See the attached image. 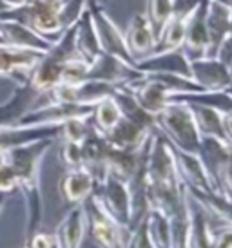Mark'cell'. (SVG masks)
<instances>
[{"instance_id": "23", "label": "cell", "mask_w": 232, "mask_h": 248, "mask_svg": "<svg viewBox=\"0 0 232 248\" xmlns=\"http://www.w3.org/2000/svg\"><path fill=\"white\" fill-rule=\"evenodd\" d=\"M113 98H115V102L118 104V107H120L122 118L129 120L133 124L140 125V127H145V129H149V131H154V116L149 114L145 109H142V105L138 104L136 98L133 96V93L127 89L125 83L115 85Z\"/></svg>"}, {"instance_id": "13", "label": "cell", "mask_w": 232, "mask_h": 248, "mask_svg": "<svg viewBox=\"0 0 232 248\" xmlns=\"http://www.w3.org/2000/svg\"><path fill=\"white\" fill-rule=\"evenodd\" d=\"M227 2H231V0H227ZM207 4H209V0L199 2L198 7L189 16L187 28H185V38L182 51H183L189 60L207 56V49H209V35H207V24H205Z\"/></svg>"}, {"instance_id": "26", "label": "cell", "mask_w": 232, "mask_h": 248, "mask_svg": "<svg viewBox=\"0 0 232 248\" xmlns=\"http://www.w3.org/2000/svg\"><path fill=\"white\" fill-rule=\"evenodd\" d=\"M140 154H142V149L140 151H123V149H116L111 145L109 154H107L109 172L127 181L134 174L138 163H140Z\"/></svg>"}, {"instance_id": "6", "label": "cell", "mask_w": 232, "mask_h": 248, "mask_svg": "<svg viewBox=\"0 0 232 248\" xmlns=\"http://www.w3.org/2000/svg\"><path fill=\"white\" fill-rule=\"evenodd\" d=\"M95 105L83 104H48L31 109L15 124V127H42L62 125L71 118H87L93 114Z\"/></svg>"}, {"instance_id": "24", "label": "cell", "mask_w": 232, "mask_h": 248, "mask_svg": "<svg viewBox=\"0 0 232 248\" xmlns=\"http://www.w3.org/2000/svg\"><path fill=\"white\" fill-rule=\"evenodd\" d=\"M75 46H76V55L89 63L102 53L100 44H98V36H96L95 24H93V18L89 15L87 7L83 9L80 18L76 20Z\"/></svg>"}, {"instance_id": "12", "label": "cell", "mask_w": 232, "mask_h": 248, "mask_svg": "<svg viewBox=\"0 0 232 248\" xmlns=\"http://www.w3.org/2000/svg\"><path fill=\"white\" fill-rule=\"evenodd\" d=\"M138 71L144 75H178L191 78V69H189V58L185 56L182 49L174 51H165V53H154L138 60L134 63Z\"/></svg>"}, {"instance_id": "32", "label": "cell", "mask_w": 232, "mask_h": 248, "mask_svg": "<svg viewBox=\"0 0 232 248\" xmlns=\"http://www.w3.org/2000/svg\"><path fill=\"white\" fill-rule=\"evenodd\" d=\"M87 0H62L58 4V20H60L62 29H67L69 26L76 24L80 15L85 9Z\"/></svg>"}, {"instance_id": "14", "label": "cell", "mask_w": 232, "mask_h": 248, "mask_svg": "<svg viewBox=\"0 0 232 248\" xmlns=\"http://www.w3.org/2000/svg\"><path fill=\"white\" fill-rule=\"evenodd\" d=\"M187 105L192 110L199 136H211V138H218L231 143V112H223L207 105Z\"/></svg>"}, {"instance_id": "34", "label": "cell", "mask_w": 232, "mask_h": 248, "mask_svg": "<svg viewBox=\"0 0 232 248\" xmlns=\"http://www.w3.org/2000/svg\"><path fill=\"white\" fill-rule=\"evenodd\" d=\"M127 248H154L152 243H150L149 232H147V221H145V217L131 230Z\"/></svg>"}, {"instance_id": "31", "label": "cell", "mask_w": 232, "mask_h": 248, "mask_svg": "<svg viewBox=\"0 0 232 248\" xmlns=\"http://www.w3.org/2000/svg\"><path fill=\"white\" fill-rule=\"evenodd\" d=\"M89 69V62H85L80 56H75L62 65V73H60V83H67V85H73V83H82L85 82V76H87Z\"/></svg>"}, {"instance_id": "15", "label": "cell", "mask_w": 232, "mask_h": 248, "mask_svg": "<svg viewBox=\"0 0 232 248\" xmlns=\"http://www.w3.org/2000/svg\"><path fill=\"white\" fill-rule=\"evenodd\" d=\"M42 93L34 91L28 82L18 83L13 94L7 98V102L0 105V127H15L26 112L36 107Z\"/></svg>"}, {"instance_id": "22", "label": "cell", "mask_w": 232, "mask_h": 248, "mask_svg": "<svg viewBox=\"0 0 232 248\" xmlns=\"http://www.w3.org/2000/svg\"><path fill=\"white\" fill-rule=\"evenodd\" d=\"M60 125L42 127H0V151H9L17 145H24L34 140L58 138Z\"/></svg>"}, {"instance_id": "1", "label": "cell", "mask_w": 232, "mask_h": 248, "mask_svg": "<svg viewBox=\"0 0 232 248\" xmlns=\"http://www.w3.org/2000/svg\"><path fill=\"white\" fill-rule=\"evenodd\" d=\"M53 141L55 138L34 140L6 151V159L13 167L15 176H17V188L20 190L24 208H26L24 239H29L42 223L44 205H42L40 188V165L44 156L53 147Z\"/></svg>"}, {"instance_id": "39", "label": "cell", "mask_w": 232, "mask_h": 248, "mask_svg": "<svg viewBox=\"0 0 232 248\" xmlns=\"http://www.w3.org/2000/svg\"><path fill=\"white\" fill-rule=\"evenodd\" d=\"M0 46H6V42H4V38H2V35H0Z\"/></svg>"}, {"instance_id": "28", "label": "cell", "mask_w": 232, "mask_h": 248, "mask_svg": "<svg viewBox=\"0 0 232 248\" xmlns=\"http://www.w3.org/2000/svg\"><path fill=\"white\" fill-rule=\"evenodd\" d=\"M147 232L154 248H171V227L169 217L158 210H149L145 216Z\"/></svg>"}, {"instance_id": "37", "label": "cell", "mask_w": 232, "mask_h": 248, "mask_svg": "<svg viewBox=\"0 0 232 248\" xmlns=\"http://www.w3.org/2000/svg\"><path fill=\"white\" fill-rule=\"evenodd\" d=\"M6 203H7V194L0 192V214H2V210L6 207Z\"/></svg>"}, {"instance_id": "18", "label": "cell", "mask_w": 232, "mask_h": 248, "mask_svg": "<svg viewBox=\"0 0 232 248\" xmlns=\"http://www.w3.org/2000/svg\"><path fill=\"white\" fill-rule=\"evenodd\" d=\"M0 35L6 42V46H11V47L31 49V51H38V53H46L51 47V42L48 38L34 33L33 29H29L20 22L0 20Z\"/></svg>"}, {"instance_id": "3", "label": "cell", "mask_w": 232, "mask_h": 248, "mask_svg": "<svg viewBox=\"0 0 232 248\" xmlns=\"http://www.w3.org/2000/svg\"><path fill=\"white\" fill-rule=\"evenodd\" d=\"M82 205L83 212H85V221H87V234L98 247L127 248L131 228L113 219V216L103 208L102 201L98 200L95 192L91 194Z\"/></svg>"}, {"instance_id": "35", "label": "cell", "mask_w": 232, "mask_h": 248, "mask_svg": "<svg viewBox=\"0 0 232 248\" xmlns=\"http://www.w3.org/2000/svg\"><path fill=\"white\" fill-rule=\"evenodd\" d=\"M17 188V176H15L13 167L9 165V161L4 159L0 161V192L9 194Z\"/></svg>"}, {"instance_id": "5", "label": "cell", "mask_w": 232, "mask_h": 248, "mask_svg": "<svg viewBox=\"0 0 232 248\" xmlns=\"http://www.w3.org/2000/svg\"><path fill=\"white\" fill-rule=\"evenodd\" d=\"M85 7H87L89 15L93 18V24H95L100 49H102L103 53L116 56L122 62L129 63V65L134 67L136 62H134V58H133V55L127 49L125 35L116 26V22L111 18V15L107 13V7L103 6L102 2H98V0H87Z\"/></svg>"}, {"instance_id": "33", "label": "cell", "mask_w": 232, "mask_h": 248, "mask_svg": "<svg viewBox=\"0 0 232 248\" xmlns=\"http://www.w3.org/2000/svg\"><path fill=\"white\" fill-rule=\"evenodd\" d=\"M60 161L67 169H80V167H83L80 143H76V141H62Z\"/></svg>"}, {"instance_id": "17", "label": "cell", "mask_w": 232, "mask_h": 248, "mask_svg": "<svg viewBox=\"0 0 232 248\" xmlns=\"http://www.w3.org/2000/svg\"><path fill=\"white\" fill-rule=\"evenodd\" d=\"M172 154H174V163H176L178 176H180V179L185 183L187 188L214 192V188H212L211 181H209V176L205 172V169H203V165H201V161H199L198 154L178 151L174 147H172Z\"/></svg>"}, {"instance_id": "41", "label": "cell", "mask_w": 232, "mask_h": 248, "mask_svg": "<svg viewBox=\"0 0 232 248\" xmlns=\"http://www.w3.org/2000/svg\"><path fill=\"white\" fill-rule=\"evenodd\" d=\"M26 248H28V247H26Z\"/></svg>"}, {"instance_id": "11", "label": "cell", "mask_w": 232, "mask_h": 248, "mask_svg": "<svg viewBox=\"0 0 232 248\" xmlns=\"http://www.w3.org/2000/svg\"><path fill=\"white\" fill-rule=\"evenodd\" d=\"M44 53L31 49H18L0 46V78H11L17 83L26 82L29 71L42 58Z\"/></svg>"}, {"instance_id": "10", "label": "cell", "mask_w": 232, "mask_h": 248, "mask_svg": "<svg viewBox=\"0 0 232 248\" xmlns=\"http://www.w3.org/2000/svg\"><path fill=\"white\" fill-rule=\"evenodd\" d=\"M231 13V2H227V0H209V4H207V15H205L207 35H209L207 56H211V58H216L221 44L232 36Z\"/></svg>"}, {"instance_id": "21", "label": "cell", "mask_w": 232, "mask_h": 248, "mask_svg": "<svg viewBox=\"0 0 232 248\" xmlns=\"http://www.w3.org/2000/svg\"><path fill=\"white\" fill-rule=\"evenodd\" d=\"M152 131L140 127V125L133 124L125 118H120V122L111 129L109 132L103 134V138L109 141V145L116 149H123V151H140L145 145L149 134Z\"/></svg>"}, {"instance_id": "30", "label": "cell", "mask_w": 232, "mask_h": 248, "mask_svg": "<svg viewBox=\"0 0 232 248\" xmlns=\"http://www.w3.org/2000/svg\"><path fill=\"white\" fill-rule=\"evenodd\" d=\"M172 13V0H147V18L154 29V35L158 36L160 29Z\"/></svg>"}, {"instance_id": "38", "label": "cell", "mask_w": 232, "mask_h": 248, "mask_svg": "<svg viewBox=\"0 0 232 248\" xmlns=\"http://www.w3.org/2000/svg\"><path fill=\"white\" fill-rule=\"evenodd\" d=\"M6 159V151H0V161H4Z\"/></svg>"}, {"instance_id": "29", "label": "cell", "mask_w": 232, "mask_h": 248, "mask_svg": "<svg viewBox=\"0 0 232 248\" xmlns=\"http://www.w3.org/2000/svg\"><path fill=\"white\" fill-rule=\"evenodd\" d=\"M91 127V116L87 118H71L67 122H64L60 125V132H58V138L62 141H76L80 143L89 132Z\"/></svg>"}, {"instance_id": "8", "label": "cell", "mask_w": 232, "mask_h": 248, "mask_svg": "<svg viewBox=\"0 0 232 248\" xmlns=\"http://www.w3.org/2000/svg\"><path fill=\"white\" fill-rule=\"evenodd\" d=\"M144 73L138 71L129 63L122 62L120 58H116L107 53H100L93 62L89 63L87 76L85 80H95V82H103L109 85H122V83H131L142 80Z\"/></svg>"}, {"instance_id": "9", "label": "cell", "mask_w": 232, "mask_h": 248, "mask_svg": "<svg viewBox=\"0 0 232 248\" xmlns=\"http://www.w3.org/2000/svg\"><path fill=\"white\" fill-rule=\"evenodd\" d=\"M191 80L203 91H231V65L219 58L201 56L189 60Z\"/></svg>"}, {"instance_id": "40", "label": "cell", "mask_w": 232, "mask_h": 248, "mask_svg": "<svg viewBox=\"0 0 232 248\" xmlns=\"http://www.w3.org/2000/svg\"><path fill=\"white\" fill-rule=\"evenodd\" d=\"M55 2H62V0H55Z\"/></svg>"}, {"instance_id": "2", "label": "cell", "mask_w": 232, "mask_h": 248, "mask_svg": "<svg viewBox=\"0 0 232 248\" xmlns=\"http://www.w3.org/2000/svg\"><path fill=\"white\" fill-rule=\"evenodd\" d=\"M154 129L178 151L196 154L199 147V136L192 110L187 104H167L158 114H154Z\"/></svg>"}, {"instance_id": "20", "label": "cell", "mask_w": 232, "mask_h": 248, "mask_svg": "<svg viewBox=\"0 0 232 248\" xmlns=\"http://www.w3.org/2000/svg\"><path fill=\"white\" fill-rule=\"evenodd\" d=\"M85 234H87V221H85L83 205L82 203L73 205L55 232L58 245L60 248H82Z\"/></svg>"}, {"instance_id": "4", "label": "cell", "mask_w": 232, "mask_h": 248, "mask_svg": "<svg viewBox=\"0 0 232 248\" xmlns=\"http://www.w3.org/2000/svg\"><path fill=\"white\" fill-rule=\"evenodd\" d=\"M196 154L214 192L231 200V143L211 136H201Z\"/></svg>"}, {"instance_id": "36", "label": "cell", "mask_w": 232, "mask_h": 248, "mask_svg": "<svg viewBox=\"0 0 232 248\" xmlns=\"http://www.w3.org/2000/svg\"><path fill=\"white\" fill-rule=\"evenodd\" d=\"M212 248H232V232L231 228H225V230H219L216 234V239H214V245Z\"/></svg>"}, {"instance_id": "25", "label": "cell", "mask_w": 232, "mask_h": 248, "mask_svg": "<svg viewBox=\"0 0 232 248\" xmlns=\"http://www.w3.org/2000/svg\"><path fill=\"white\" fill-rule=\"evenodd\" d=\"M216 234L207 221L205 214L191 201V234H189V248H212Z\"/></svg>"}, {"instance_id": "27", "label": "cell", "mask_w": 232, "mask_h": 248, "mask_svg": "<svg viewBox=\"0 0 232 248\" xmlns=\"http://www.w3.org/2000/svg\"><path fill=\"white\" fill-rule=\"evenodd\" d=\"M120 118H122L120 107L115 102L113 94H109V96L102 98L100 102L95 104V109H93V114H91V122H93L96 131L105 134L120 122Z\"/></svg>"}, {"instance_id": "16", "label": "cell", "mask_w": 232, "mask_h": 248, "mask_svg": "<svg viewBox=\"0 0 232 248\" xmlns=\"http://www.w3.org/2000/svg\"><path fill=\"white\" fill-rule=\"evenodd\" d=\"M125 42L134 62L152 55L156 46V35L145 13H136L131 18L127 33H125Z\"/></svg>"}, {"instance_id": "7", "label": "cell", "mask_w": 232, "mask_h": 248, "mask_svg": "<svg viewBox=\"0 0 232 248\" xmlns=\"http://www.w3.org/2000/svg\"><path fill=\"white\" fill-rule=\"evenodd\" d=\"M95 194L102 201L103 208L113 216L120 225L129 227L131 221V196L127 181L120 179L115 174H107L102 183L95 186Z\"/></svg>"}, {"instance_id": "19", "label": "cell", "mask_w": 232, "mask_h": 248, "mask_svg": "<svg viewBox=\"0 0 232 248\" xmlns=\"http://www.w3.org/2000/svg\"><path fill=\"white\" fill-rule=\"evenodd\" d=\"M95 179L93 176L83 169H69L66 176L60 179V185H58V190H60L62 200L66 201L67 205H80L87 200L91 194L95 192Z\"/></svg>"}]
</instances>
